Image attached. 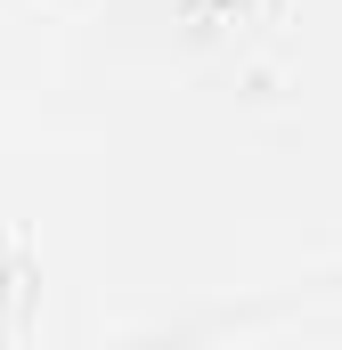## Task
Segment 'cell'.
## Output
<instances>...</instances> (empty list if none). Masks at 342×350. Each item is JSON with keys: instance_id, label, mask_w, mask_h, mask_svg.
Here are the masks:
<instances>
[{"instance_id": "cell-1", "label": "cell", "mask_w": 342, "mask_h": 350, "mask_svg": "<svg viewBox=\"0 0 342 350\" xmlns=\"http://www.w3.org/2000/svg\"><path fill=\"white\" fill-rule=\"evenodd\" d=\"M33 318V277H25V237H0V334H25Z\"/></svg>"}]
</instances>
